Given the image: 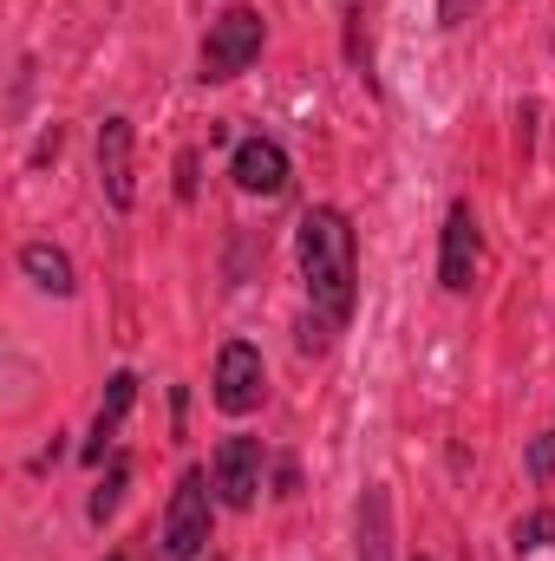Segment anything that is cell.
I'll list each match as a JSON object with an SVG mask.
<instances>
[{
  "label": "cell",
  "mask_w": 555,
  "mask_h": 561,
  "mask_svg": "<svg viewBox=\"0 0 555 561\" xmlns=\"http://www.w3.org/2000/svg\"><path fill=\"white\" fill-rule=\"evenodd\" d=\"M510 542H517V556H543V549H555V510H530V516L510 529Z\"/></svg>",
  "instance_id": "12"
},
{
  "label": "cell",
  "mask_w": 555,
  "mask_h": 561,
  "mask_svg": "<svg viewBox=\"0 0 555 561\" xmlns=\"http://www.w3.org/2000/svg\"><path fill=\"white\" fill-rule=\"evenodd\" d=\"M477 255H484L477 216H471V203H451V216H444V242H438V280H444V294H471V280H477Z\"/></svg>",
  "instance_id": "6"
},
{
  "label": "cell",
  "mask_w": 555,
  "mask_h": 561,
  "mask_svg": "<svg viewBox=\"0 0 555 561\" xmlns=\"http://www.w3.org/2000/svg\"><path fill=\"white\" fill-rule=\"evenodd\" d=\"M471 7H477V0H438V20H444V26H464Z\"/></svg>",
  "instance_id": "15"
},
{
  "label": "cell",
  "mask_w": 555,
  "mask_h": 561,
  "mask_svg": "<svg viewBox=\"0 0 555 561\" xmlns=\"http://www.w3.org/2000/svg\"><path fill=\"white\" fill-rule=\"evenodd\" d=\"M530 477H536V483H550L555 477V431L530 437Z\"/></svg>",
  "instance_id": "14"
},
{
  "label": "cell",
  "mask_w": 555,
  "mask_h": 561,
  "mask_svg": "<svg viewBox=\"0 0 555 561\" xmlns=\"http://www.w3.org/2000/svg\"><path fill=\"white\" fill-rule=\"evenodd\" d=\"M20 268H26V280H33L39 294H59V300L79 287V280H72V255L53 249V242H26V249H20Z\"/></svg>",
  "instance_id": "11"
},
{
  "label": "cell",
  "mask_w": 555,
  "mask_h": 561,
  "mask_svg": "<svg viewBox=\"0 0 555 561\" xmlns=\"http://www.w3.org/2000/svg\"><path fill=\"white\" fill-rule=\"evenodd\" d=\"M132 405H138V373H112V379H105V405H99L92 437H86V463H105V450L118 444V424H125Z\"/></svg>",
  "instance_id": "9"
},
{
  "label": "cell",
  "mask_w": 555,
  "mask_h": 561,
  "mask_svg": "<svg viewBox=\"0 0 555 561\" xmlns=\"http://www.w3.org/2000/svg\"><path fill=\"white\" fill-rule=\"evenodd\" d=\"M360 561H393V496H386V483H366V496H360Z\"/></svg>",
  "instance_id": "10"
},
{
  "label": "cell",
  "mask_w": 555,
  "mask_h": 561,
  "mask_svg": "<svg viewBox=\"0 0 555 561\" xmlns=\"http://www.w3.org/2000/svg\"><path fill=\"white\" fill-rule=\"evenodd\" d=\"M294 255H301V280H307V300L327 327H347L353 320V300H360V242H353V222L340 209H307L301 229H294Z\"/></svg>",
  "instance_id": "1"
},
{
  "label": "cell",
  "mask_w": 555,
  "mask_h": 561,
  "mask_svg": "<svg viewBox=\"0 0 555 561\" xmlns=\"http://www.w3.org/2000/svg\"><path fill=\"white\" fill-rule=\"evenodd\" d=\"M99 183L112 209H132L138 176H132V118H105L99 125Z\"/></svg>",
  "instance_id": "7"
},
{
  "label": "cell",
  "mask_w": 555,
  "mask_h": 561,
  "mask_svg": "<svg viewBox=\"0 0 555 561\" xmlns=\"http://www.w3.org/2000/svg\"><path fill=\"white\" fill-rule=\"evenodd\" d=\"M112 561H125V556H112Z\"/></svg>",
  "instance_id": "16"
},
{
  "label": "cell",
  "mask_w": 555,
  "mask_h": 561,
  "mask_svg": "<svg viewBox=\"0 0 555 561\" xmlns=\"http://www.w3.org/2000/svg\"><path fill=\"white\" fill-rule=\"evenodd\" d=\"M229 176H236V190H249V196H281V190H287V150H281L275 138H242L236 157H229Z\"/></svg>",
  "instance_id": "8"
},
{
  "label": "cell",
  "mask_w": 555,
  "mask_h": 561,
  "mask_svg": "<svg viewBox=\"0 0 555 561\" xmlns=\"http://www.w3.org/2000/svg\"><path fill=\"white\" fill-rule=\"evenodd\" d=\"M118 496H125V463H112V477L92 490V523H105V516L118 510Z\"/></svg>",
  "instance_id": "13"
},
{
  "label": "cell",
  "mask_w": 555,
  "mask_h": 561,
  "mask_svg": "<svg viewBox=\"0 0 555 561\" xmlns=\"http://www.w3.org/2000/svg\"><path fill=\"white\" fill-rule=\"evenodd\" d=\"M209 483L229 510H249L262 496V437H242V431L223 437L216 457H209Z\"/></svg>",
  "instance_id": "5"
},
{
  "label": "cell",
  "mask_w": 555,
  "mask_h": 561,
  "mask_svg": "<svg viewBox=\"0 0 555 561\" xmlns=\"http://www.w3.org/2000/svg\"><path fill=\"white\" fill-rule=\"evenodd\" d=\"M209 523H216L209 477L203 470H183L177 490H170V503H163V523H157V561H203Z\"/></svg>",
  "instance_id": "2"
},
{
  "label": "cell",
  "mask_w": 555,
  "mask_h": 561,
  "mask_svg": "<svg viewBox=\"0 0 555 561\" xmlns=\"http://www.w3.org/2000/svg\"><path fill=\"white\" fill-rule=\"evenodd\" d=\"M418 561H424V556H418Z\"/></svg>",
  "instance_id": "17"
},
{
  "label": "cell",
  "mask_w": 555,
  "mask_h": 561,
  "mask_svg": "<svg viewBox=\"0 0 555 561\" xmlns=\"http://www.w3.org/2000/svg\"><path fill=\"white\" fill-rule=\"evenodd\" d=\"M262 39H269V20H262L256 7H229V13H216L209 33H203V53H196L203 79H209V85L242 79V72L262 59Z\"/></svg>",
  "instance_id": "3"
},
{
  "label": "cell",
  "mask_w": 555,
  "mask_h": 561,
  "mask_svg": "<svg viewBox=\"0 0 555 561\" xmlns=\"http://www.w3.org/2000/svg\"><path fill=\"white\" fill-rule=\"evenodd\" d=\"M209 399H216V412H229V419H249V412L269 399V366H262V346H249V340H229V346L216 353Z\"/></svg>",
  "instance_id": "4"
}]
</instances>
